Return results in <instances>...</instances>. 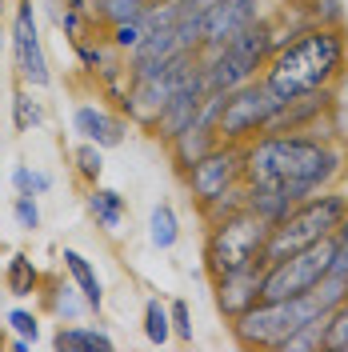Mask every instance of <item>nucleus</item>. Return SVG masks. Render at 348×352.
<instances>
[{
  "instance_id": "3",
  "label": "nucleus",
  "mask_w": 348,
  "mask_h": 352,
  "mask_svg": "<svg viewBox=\"0 0 348 352\" xmlns=\"http://www.w3.org/2000/svg\"><path fill=\"white\" fill-rule=\"evenodd\" d=\"M348 212V192L340 184L332 188H320L312 197L296 200L288 212H284L272 228H268V241H264V264L268 261H281L296 248H308V244L325 241L340 228V220Z\"/></svg>"
},
{
  "instance_id": "14",
  "label": "nucleus",
  "mask_w": 348,
  "mask_h": 352,
  "mask_svg": "<svg viewBox=\"0 0 348 352\" xmlns=\"http://www.w3.org/2000/svg\"><path fill=\"white\" fill-rule=\"evenodd\" d=\"M261 280H264V261L217 276V280H213V300H217V312L224 316V320H237L240 312H248V308L261 300Z\"/></svg>"
},
{
  "instance_id": "36",
  "label": "nucleus",
  "mask_w": 348,
  "mask_h": 352,
  "mask_svg": "<svg viewBox=\"0 0 348 352\" xmlns=\"http://www.w3.org/2000/svg\"><path fill=\"white\" fill-rule=\"evenodd\" d=\"M332 241H336V248H340V252H348V212H345V220H340V228L332 232Z\"/></svg>"
},
{
  "instance_id": "24",
  "label": "nucleus",
  "mask_w": 348,
  "mask_h": 352,
  "mask_svg": "<svg viewBox=\"0 0 348 352\" xmlns=\"http://www.w3.org/2000/svg\"><path fill=\"white\" fill-rule=\"evenodd\" d=\"M68 160H72V173L80 176V184H96L100 173H105V148L92 144V140H80V144L68 153Z\"/></svg>"
},
{
  "instance_id": "40",
  "label": "nucleus",
  "mask_w": 348,
  "mask_h": 352,
  "mask_svg": "<svg viewBox=\"0 0 348 352\" xmlns=\"http://www.w3.org/2000/svg\"><path fill=\"white\" fill-rule=\"evenodd\" d=\"M156 4H173V0H156Z\"/></svg>"
},
{
  "instance_id": "13",
  "label": "nucleus",
  "mask_w": 348,
  "mask_h": 352,
  "mask_svg": "<svg viewBox=\"0 0 348 352\" xmlns=\"http://www.w3.org/2000/svg\"><path fill=\"white\" fill-rule=\"evenodd\" d=\"M72 132L80 140H92L100 144L105 153L109 148H120L124 136H129V116L120 109H109V104H96V100H80L72 109Z\"/></svg>"
},
{
  "instance_id": "1",
  "label": "nucleus",
  "mask_w": 348,
  "mask_h": 352,
  "mask_svg": "<svg viewBox=\"0 0 348 352\" xmlns=\"http://www.w3.org/2000/svg\"><path fill=\"white\" fill-rule=\"evenodd\" d=\"M348 176V148L316 132H261L244 144V184H276L292 200L332 188Z\"/></svg>"
},
{
  "instance_id": "17",
  "label": "nucleus",
  "mask_w": 348,
  "mask_h": 352,
  "mask_svg": "<svg viewBox=\"0 0 348 352\" xmlns=\"http://www.w3.org/2000/svg\"><path fill=\"white\" fill-rule=\"evenodd\" d=\"M61 261H65V276L80 288V296L88 300V312H92V316H100V308H105V280L96 276L92 261H88L80 248H65V252H61Z\"/></svg>"
},
{
  "instance_id": "39",
  "label": "nucleus",
  "mask_w": 348,
  "mask_h": 352,
  "mask_svg": "<svg viewBox=\"0 0 348 352\" xmlns=\"http://www.w3.org/2000/svg\"><path fill=\"white\" fill-rule=\"evenodd\" d=\"M4 8H8V0H0V16H4Z\"/></svg>"
},
{
  "instance_id": "12",
  "label": "nucleus",
  "mask_w": 348,
  "mask_h": 352,
  "mask_svg": "<svg viewBox=\"0 0 348 352\" xmlns=\"http://www.w3.org/2000/svg\"><path fill=\"white\" fill-rule=\"evenodd\" d=\"M204 96H208V88H204V68H200V76H193L188 85H180L173 96L164 100V109L156 112V120L144 132H149L153 140H160V144H168L173 136H180V132L196 120V112H200V104H204Z\"/></svg>"
},
{
  "instance_id": "8",
  "label": "nucleus",
  "mask_w": 348,
  "mask_h": 352,
  "mask_svg": "<svg viewBox=\"0 0 348 352\" xmlns=\"http://www.w3.org/2000/svg\"><path fill=\"white\" fill-rule=\"evenodd\" d=\"M8 52H12V68H17V80H21V85L36 88V92L52 85V68H48V56H44L32 0H17V8H12Z\"/></svg>"
},
{
  "instance_id": "11",
  "label": "nucleus",
  "mask_w": 348,
  "mask_h": 352,
  "mask_svg": "<svg viewBox=\"0 0 348 352\" xmlns=\"http://www.w3.org/2000/svg\"><path fill=\"white\" fill-rule=\"evenodd\" d=\"M268 16L264 0H217L204 16H200V48H217V44L232 41L248 24Z\"/></svg>"
},
{
  "instance_id": "30",
  "label": "nucleus",
  "mask_w": 348,
  "mask_h": 352,
  "mask_svg": "<svg viewBox=\"0 0 348 352\" xmlns=\"http://www.w3.org/2000/svg\"><path fill=\"white\" fill-rule=\"evenodd\" d=\"M12 188L24 192V197H44L52 188V176L44 173V168H32V164H17L12 168Z\"/></svg>"
},
{
  "instance_id": "20",
  "label": "nucleus",
  "mask_w": 348,
  "mask_h": 352,
  "mask_svg": "<svg viewBox=\"0 0 348 352\" xmlns=\"http://www.w3.org/2000/svg\"><path fill=\"white\" fill-rule=\"evenodd\" d=\"M41 285H44V276H41V268L32 264V256L28 252H12V261L4 264V292L24 300V296H36Z\"/></svg>"
},
{
  "instance_id": "26",
  "label": "nucleus",
  "mask_w": 348,
  "mask_h": 352,
  "mask_svg": "<svg viewBox=\"0 0 348 352\" xmlns=\"http://www.w3.org/2000/svg\"><path fill=\"white\" fill-rule=\"evenodd\" d=\"M240 208H244V180H240L237 188H228V192L213 197L208 204H196V212H200V220H204V228L217 224V220H224V217H232V212H240Z\"/></svg>"
},
{
  "instance_id": "4",
  "label": "nucleus",
  "mask_w": 348,
  "mask_h": 352,
  "mask_svg": "<svg viewBox=\"0 0 348 352\" xmlns=\"http://www.w3.org/2000/svg\"><path fill=\"white\" fill-rule=\"evenodd\" d=\"M264 241H268V224L257 212H248V208H240L232 217L208 224L204 228V252H200L208 280L264 261Z\"/></svg>"
},
{
  "instance_id": "9",
  "label": "nucleus",
  "mask_w": 348,
  "mask_h": 352,
  "mask_svg": "<svg viewBox=\"0 0 348 352\" xmlns=\"http://www.w3.org/2000/svg\"><path fill=\"white\" fill-rule=\"evenodd\" d=\"M180 180L193 192V204H208L213 197L237 188L244 180V144H224L220 140L217 148H208L196 164H188L180 173Z\"/></svg>"
},
{
  "instance_id": "6",
  "label": "nucleus",
  "mask_w": 348,
  "mask_h": 352,
  "mask_svg": "<svg viewBox=\"0 0 348 352\" xmlns=\"http://www.w3.org/2000/svg\"><path fill=\"white\" fill-rule=\"evenodd\" d=\"M332 256H336V241L325 236V241L308 244V248H296L281 261L264 264V280H261V300H284V296H305L320 285L328 268H332Z\"/></svg>"
},
{
  "instance_id": "27",
  "label": "nucleus",
  "mask_w": 348,
  "mask_h": 352,
  "mask_svg": "<svg viewBox=\"0 0 348 352\" xmlns=\"http://www.w3.org/2000/svg\"><path fill=\"white\" fill-rule=\"evenodd\" d=\"M92 8H96L100 28H112V24H120V21H136L149 8V0H92Z\"/></svg>"
},
{
  "instance_id": "5",
  "label": "nucleus",
  "mask_w": 348,
  "mask_h": 352,
  "mask_svg": "<svg viewBox=\"0 0 348 352\" xmlns=\"http://www.w3.org/2000/svg\"><path fill=\"white\" fill-rule=\"evenodd\" d=\"M316 316H325V308L316 305L312 292H305V296H284V300H257L248 312L228 320V329L240 349H276L292 329Z\"/></svg>"
},
{
  "instance_id": "22",
  "label": "nucleus",
  "mask_w": 348,
  "mask_h": 352,
  "mask_svg": "<svg viewBox=\"0 0 348 352\" xmlns=\"http://www.w3.org/2000/svg\"><path fill=\"white\" fill-rule=\"evenodd\" d=\"M41 124H44V100H36V88L21 85L12 92V129L36 132Z\"/></svg>"
},
{
  "instance_id": "25",
  "label": "nucleus",
  "mask_w": 348,
  "mask_h": 352,
  "mask_svg": "<svg viewBox=\"0 0 348 352\" xmlns=\"http://www.w3.org/2000/svg\"><path fill=\"white\" fill-rule=\"evenodd\" d=\"M276 352H325V316H316V320H308L301 329H292L276 344Z\"/></svg>"
},
{
  "instance_id": "23",
  "label": "nucleus",
  "mask_w": 348,
  "mask_h": 352,
  "mask_svg": "<svg viewBox=\"0 0 348 352\" xmlns=\"http://www.w3.org/2000/svg\"><path fill=\"white\" fill-rule=\"evenodd\" d=\"M144 340H149V344H156V349H164V344L173 340L168 305H164L160 296H149V300H144Z\"/></svg>"
},
{
  "instance_id": "28",
  "label": "nucleus",
  "mask_w": 348,
  "mask_h": 352,
  "mask_svg": "<svg viewBox=\"0 0 348 352\" xmlns=\"http://www.w3.org/2000/svg\"><path fill=\"white\" fill-rule=\"evenodd\" d=\"M325 352H348V300L325 312Z\"/></svg>"
},
{
  "instance_id": "35",
  "label": "nucleus",
  "mask_w": 348,
  "mask_h": 352,
  "mask_svg": "<svg viewBox=\"0 0 348 352\" xmlns=\"http://www.w3.org/2000/svg\"><path fill=\"white\" fill-rule=\"evenodd\" d=\"M217 0H180V12H193V16H204Z\"/></svg>"
},
{
  "instance_id": "31",
  "label": "nucleus",
  "mask_w": 348,
  "mask_h": 352,
  "mask_svg": "<svg viewBox=\"0 0 348 352\" xmlns=\"http://www.w3.org/2000/svg\"><path fill=\"white\" fill-rule=\"evenodd\" d=\"M140 36H144V24H140V16H136V21H120V24H112V28H105V41H109L120 56H129L132 48L140 44Z\"/></svg>"
},
{
  "instance_id": "18",
  "label": "nucleus",
  "mask_w": 348,
  "mask_h": 352,
  "mask_svg": "<svg viewBox=\"0 0 348 352\" xmlns=\"http://www.w3.org/2000/svg\"><path fill=\"white\" fill-rule=\"evenodd\" d=\"M52 349L56 352H112L116 340L100 324H80V320H65L52 332Z\"/></svg>"
},
{
  "instance_id": "33",
  "label": "nucleus",
  "mask_w": 348,
  "mask_h": 352,
  "mask_svg": "<svg viewBox=\"0 0 348 352\" xmlns=\"http://www.w3.org/2000/svg\"><path fill=\"white\" fill-rule=\"evenodd\" d=\"M168 320H173V340L193 344V308H188V300H173L168 305Z\"/></svg>"
},
{
  "instance_id": "19",
  "label": "nucleus",
  "mask_w": 348,
  "mask_h": 352,
  "mask_svg": "<svg viewBox=\"0 0 348 352\" xmlns=\"http://www.w3.org/2000/svg\"><path fill=\"white\" fill-rule=\"evenodd\" d=\"M41 300L61 324L65 320H80L88 312V300L80 296V288L72 285V280H48V285H41Z\"/></svg>"
},
{
  "instance_id": "2",
  "label": "nucleus",
  "mask_w": 348,
  "mask_h": 352,
  "mask_svg": "<svg viewBox=\"0 0 348 352\" xmlns=\"http://www.w3.org/2000/svg\"><path fill=\"white\" fill-rule=\"evenodd\" d=\"M348 72V32L328 24H301L268 56L261 80L276 100H296L316 88H336Z\"/></svg>"
},
{
  "instance_id": "10",
  "label": "nucleus",
  "mask_w": 348,
  "mask_h": 352,
  "mask_svg": "<svg viewBox=\"0 0 348 352\" xmlns=\"http://www.w3.org/2000/svg\"><path fill=\"white\" fill-rule=\"evenodd\" d=\"M332 116H336V88H316V92H305L296 100H284L264 132H316V136H332Z\"/></svg>"
},
{
  "instance_id": "32",
  "label": "nucleus",
  "mask_w": 348,
  "mask_h": 352,
  "mask_svg": "<svg viewBox=\"0 0 348 352\" xmlns=\"http://www.w3.org/2000/svg\"><path fill=\"white\" fill-rule=\"evenodd\" d=\"M12 220H17L21 232H36V228H41V197L17 192V197H12Z\"/></svg>"
},
{
  "instance_id": "7",
  "label": "nucleus",
  "mask_w": 348,
  "mask_h": 352,
  "mask_svg": "<svg viewBox=\"0 0 348 352\" xmlns=\"http://www.w3.org/2000/svg\"><path fill=\"white\" fill-rule=\"evenodd\" d=\"M276 109H281V100L257 76V80H248V85H240L237 92L224 96L220 116H217V136L224 144H248V140H257L272 124Z\"/></svg>"
},
{
  "instance_id": "16",
  "label": "nucleus",
  "mask_w": 348,
  "mask_h": 352,
  "mask_svg": "<svg viewBox=\"0 0 348 352\" xmlns=\"http://www.w3.org/2000/svg\"><path fill=\"white\" fill-rule=\"evenodd\" d=\"M220 144V136L217 129H208V124H188V129L180 132V136H173L168 144H164V153H168V160H173V168L176 173H184L188 164H196L200 156L208 153V148H217Z\"/></svg>"
},
{
  "instance_id": "38",
  "label": "nucleus",
  "mask_w": 348,
  "mask_h": 352,
  "mask_svg": "<svg viewBox=\"0 0 348 352\" xmlns=\"http://www.w3.org/2000/svg\"><path fill=\"white\" fill-rule=\"evenodd\" d=\"M4 44H8V32H4V28H0V52H4Z\"/></svg>"
},
{
  "instance_id": "15",
  "label": "nucleus",
  "mask_w": 348,
  "mask_h": 352,
  "mask_svg": "<svg viewBox=\"0 0 348 352\" xmlns=\"http://www.w3.org/2000/svg\"><path fill=\"white\" fill-rule=\"evenodd\" d=\"M85 208L105 236H120V232H124L129 197H124L120 188H109V184H100V180H96V184H85Z\"/></svg>"
},
{
  "instance_id": "37",
  "label": "nucleus",
  "mask_w": 348,
  "mask_h": 352,
  "mask_svg": "<svg viewBox=\"0 0 348 352\" xmlns=\"http://www.w3.org/2000/svg\"><path fill=\"white\" fill-rule=\"evenodd\" d=\"M8 349H12V352H28V349H32V340H24V336H12V340H8Z\"/></svg>"
},
{
  "instance_id": "34",
  "label": "nucleus",
  "mask_w": 348,
  "mask_h": 352,
  "mask_svg": "<svg viewBox=\"0 0 348 352\" xmlns=\"http://www.w3.org/2000/svg\"><path fill=\"white\" fill-rule=\"evenodd\" d=\"M308 24L345 28V8H340V0H312V16H308Z\"/></svg>"
},
{
  "instance_id": "21",
  "label": "nucleus",
  "mask_w": 348,
  "mask_h": 352,
  "mask_svg": "<svg viewBox=\"0 0 348 352\" xmlns=\"http://www.w3.org/2000/svg\"><path fill=\"white\" fill-rule=\"evenodd\" d=\"M176 241H180V217H176L173 200H156L149 212V244L156 252H168L176 248Z\"/></svg>"
},
{
  "instance_id": "29",
  "label": "nucleus",
  "mask_w": 348,
  "mask_h": 352,
  "mask_svg": "<svg viewBox=\"0 0 348 352\" xmlns=\"http://www.w3.org/2000/svg\"><path fill=\"white\" fill-rule=\"evenodd\" d=\"M4 329L12 332V336H24V340H32V344H41V316L32 312V308H8L4 312Z\"/></svg>"
}]
</instances>
